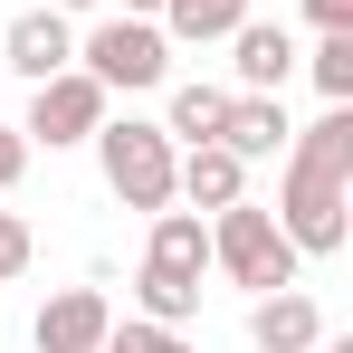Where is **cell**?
I'll return each mask as SVG.
<instances>
[{"label":"cell","mask_w":353,"mask_h":353,"mask_svg":"<svg viewBox=\"0 0 353 353\" xmlns=\"http://www.w3.org/2000/svg\"><path fill=\"white\" fill-rule=\"evenodd\" d=\"M239 19H248V0H163V39L172 48H210V39H230Z\"/></svg>","instance_id":"15"},{"label":"cell","mask_w":353,"mask_h":353,"mask_svg":"<svg viewBox=\"0 0 353 353\" xmlns=\"http://www.w3.org/2000/svg\"><path fill=\"white\" fill-rule=\"evenodd\" d=\"M296 29H277V19H239L230 29V77H239V96H287V77H296Z\"/></svg>","instance_id":"7"},{"label":"cell","mask_w":353,"mask_h":353,"mask_svg":"<svg viewBox=\"0 0 353 353\" xmlns=\"http://www.w3.org/2000/svg\"><path fill=\"white\" fill-rule=\"evenodd\" d=\"M134 315H153V325H191L201 315V277H181V268H134Z\"/></svg>","instance_id":"14"},{"label":"cell","mask_w":353,"mask_h":353,"mask_svg":"<svg viewBox=\"0 0 353 353\" xmlns=\"http://www.w3.org/2000/svg\"><path fill=\"white\" fill-rule=\"evenodd\" d=\"M296 67H315L325 105H353V29H315V48H305Z\"/></svg>","instance_id":"16"},{"label":"cell","mask_w":353,"mask_h":353,"mask_svg":"<svg viewBox=\"0 0 353 353\" xmlns=\"http://www.w3.org/2000/svg\"><path fill=\"white\" fill-rule=\"evenodd\" d=\"M96 353H201L181 325H153V315H124V325H105V344Z\"/></svg>","instance_id":"17"},{"label":"cell","mask_w":353,"mask_h":353,"mask_svg":"<svg viewBox=\"0 0 353 353\" xmlns=\"http://www.w3.org/2000/svg\"><path fill=\"white\" fill-rule=\"evenodd\" d=\"M29 258H39V239H29V220H19V210H0V287H10V277H19Z\"/></svg>","instance_id":"18"},{"label":"cell","mask_w":353,"mask_h":353,"mask_svg":"<svg viewBox=\"0 0 353 353\" xmlns=\"http://www.w3.org/2000/svg\"><path fill=\"white\" fill-rule=\"evenodd\" d=\"M115 10L124 19H163V0H115Z\"/></svg>","instance_id":"21"},{"label":"cell","mask_w":353,"mask_h":353,"mask_svg":"<svg viewBox=\"0 0 353 353\" xmlns=\"http://www.w3.org/2000/svg\"><path fill=\"white\" fill-rule=\"evenodd\" d=\"M105 325H115L105 296H96V287H67V296H48V305L29 315V344H39V353H96Z\"/></svg>","instance_id":"9"},{"label":"cell","mask_w":353,"mask_h":353,"mask_svg":"<svg viewBox=\"0 0 353 353\" xmlns=\"http://www.w3.org/2000/svg\"><path fill=\"white\" fill-rule=\"evenodd\" d=\"M210 268L230 277V287L268 296V287H296V239L277 230V210H258V201H230V210H210Z\"/></svg>","instance_id":"2"},{"label":"cell","mask_w":353,"mask_h":353,"mask_svg":"<svg viewBox=\"0 0 353 353\" xmlns=\"http://www.w3.org/2000/svg\"><path fill=\"white\" fill-rule=\"evenodd\" d=\"M305 19L315 29H353V0H305Z\"/></svg>","instance_id":"20"},{"label":"cell","mask_w":353,"mask_h":353,"mask_svg":"<svg viewBox=\"0 0 353 353\" xmlns=\"http://www.w3.org/2000/svg\"><path fill=\"white\" fill-rule=\"evenodd\" d=\"M105 105H115V96H105L86 67H58V77H39V86H29V124H19V134H29V143H48V153H67V143H96Z\"/></svg>","instance_id":"5"},{"label":"cell","mask_w":353,"mask_h":353,"mask_svg":"<svg viewBox=\"0 0 353 353\" xmlns=\"http://www.w3.org/2000/svg\"><path fill=\"white\" fill-rule=\"evenodd\" d=\"M48 10H67V19H77V10H105V0H48Z\"/></svg>","instance_id":"22"},{"label":"cell","mask_w":353,"mask_h":353,"mask_svg":"<svg viewBox=\"0 0 353 353\" xmlns=\"http://www.w3.org/2000/svg\"><path fill=\"white\" fill-rule=\"evenodd\" d=\"M248 344L258 353H315L325 344V305L305 287H268L258 305H248Z\"/></svg>","instance_id":"10"},{"label":"cell","mask_w":353,"mask_h":353,"mask_svg":"<svg viewBox=\"0 0 353 353\" xmlns=\"http://www.w3.org/2000/svg\"><path fill=\"white\" fill-rule=\"evenodd\" d=\"M77 67H86L105 96H153V86H172V39H163V19L105 10V19L77 39Z\"/></svg>","instance_id":"3"},{"label":"cell","mask_w":353,"mask_h":353,"mask_svg":"<svg viewBox=\"0 0 353 353\" xmlns=\"http://www.w3.org/2000/svg\"><path fill=\"white\" fill-rule=\"evenodd\" d=\"M287 96H239L230 86V115H220V143H230L239 163H268V153H287Z\"/></svg>","instance_id":"11"},{"label":"cell","mask_w":353,"mask_h":353,"mask_svg":"<svg viewBox=\"0 0 353 353\" xmlns=\"http://www.w3.org/2000/svg\"><path fill=\"white\" fill-rule=\"evenodd\" d=\"M353 105H325V115L287 134V181H277V230L296 239V258H334L353 239Z\"/></svg>","instance_id":"1"},{"label":"cell","mask_w":353,"mask_h":353,"mask_svg":"<svg viewBox=\"0 0 353 353\" xmlns=\"http://www.w3.org/2000/svg\"><path fill=\"white\" fill-rule=\"evenodd\" d=\"M19 172H29V134H19V124H0V201L19 191Z\"/></svg>","instance_id":"19"},{"label":"cell","mask_w":353,"mask_h":353,"mask_svg":"<svg viewBox=\"0 0 353 353\" xmlns=\"http://www.w3.org/2000/svg\"><path fill=\"white\" fill-rule=\"evenodd\" d=\"M172 201H191V210L210 220V210L248 201V163H239L230 143H181L172 153Z\"/></svg>","instance_id":"8"},{"label":"cell","mask_w":353,"mask_h":353,"mask_svg":"<svg viewBox=\"0 0 353 353\" xmlns=\"http://www.w3.org/2000/svg\"><path fill=\"white\" fill-rule=\"evenodd\" d=\"M0 67H10V77H29V86H39V77H58V67H77V19L48 10V0H39V10H19V19L0 29Z\"/></svg>","instance_id":"6"},{"label":"cell","mask_w":353,"mask_h":353,"mask_svg":"<svg viewBox=\"0 0 353 353\" xmlns=\"http://www.w3.org/2000/svg\"><path fill=\"white\" fill-rule=\"evenodd\" d=\"M143 258H153V268H181V277H210V220H201V210H153Z\"/></svg>","instance_id":"12"},{"label":"cell","mask_w":353,"mask_h":353,"mask_svg":"<svg viewBox=\"0 0 353 353\" xmlns=\"http://www.w3.org/2000/svg\"><path fill=\"white\" fill-rule=\"evenodd\" d=\"M220 115H230V86L191 77V86H172V105H163V134L172 143H220Z\"/></svg>","instance_id":"13"},{"label":"cell","mask_w":353,"mask_h":353,"mask_svg":"<svg viewBox=\"0 0 353 353\" xmlns=\"http://www.w3.org/2000/svg\"><path fill=\"white\" fill-rule=\"evenodd\" d=\"M172 134H163V124H143V115H105L96 124V163H105V191H115L124 210H143V220H153V210H172Z\"/></svg>","instance_id":"4"}]
</instances>
